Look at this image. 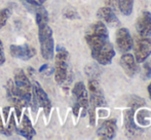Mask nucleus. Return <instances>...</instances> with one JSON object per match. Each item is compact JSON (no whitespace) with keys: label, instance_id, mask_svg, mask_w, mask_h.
<instances>
[{"label":"nucleus","instance_id":"obj_1","mask_svg":"<svg viewBox=\"0 0 151 140\" xmlns=\"http://www.w3.org/2000/svg\"><path fill=\"white\" fill-rule=\"evenodd\" d=\"M86 41L93 59L100 65H109L115 56L113 44L109 40V33L102 21L93 23L86 32Z\"/></svg>","mask_w":151,"mask_h":140},{"label":"nucleus","instance_id":"obj_2","mask_svg":"<svg viewBox=\"0 0 151 140\" xmlns=\"http://www.w3.org/2000/svg\"><path fill=\"white\" fill-rule=\"evenodd\" d=\"M35 19L38 27V40L41 56L47 61L52 60L55 56V40L52 29L48 24V14L42 5L37 6Z\"/></svg>","mask_w":151,"mask_h":140},{"label":"nucleus","instance_id":"obj_3","mask_svg":"<svg viewBox=\"0 0 151 140\" xmlns=\"http://www.w3.org/2000/svg\"><path fill=\"white\" fill-rule=\"evenodd\" d=\"M14 84L17 93L24 102L25 106L31 105L33 102V87L24 70L17 69L14 71Z\"/></svg>","mask_w":151,"mask_h":140},{"label":"nucleus","instance_id":"obj_4","mask_svg":"<svg viewBox=\"0 0 151 140\" xmlns=\"http://www.w3.org/2000/svg\"><path fill=\"white\" fill-rule=\"evenodd\" d=\"M68 52L64 48L58 46L55 56V79L57 84H63L68 78Z\"/></svg>","mask_w":151,"mask_h":140},{"label":"nucleus","instance_id":"obj_5","mask_svg":"<svg viewBox=\"0 0 151 140\" xmlns=\"http://www.w3.org/2000/svg\"><path fill=\"white\" fill-rule=\"evenodd\" d=\"M134 57L138 63H143L151 55V38L140 37L133 44Z\"/></svg>","mask_w":151,"mask_h":140},{"label":"nucleus","instance_id":"obj_6","mask_svg":"<svg viewBox=\"0 0 151 140\" xmlns=\"http://www.w3.org/2000/svg\"><path fill=\"white\" fill-rule=\"evenodd\" d=\"M88 100L91 107L96 108L99 106L105 105V97H104V92L100 86L99 82L96 78H91L88 80Z\"/></svg>","mask_w":151,"mask_h":140},{"label":"nucleus","instance_id":"obj_7","mask_svg":"<svg viewBox=\"0 0 151 140\" xmlns=\"http://www.w3.org/2000/svg\"><path fill=\"white\" fill-rule=\"evenodd\" d=\"M133 44L134 40L129 31L123 27L118 28L115 33V46L117 52L121 53V54H125L133 48Z\"/></svg>","mask_w":151,"mask_h":140},{"label":"nucleus","instance_id":"obj_8","mask_svg":"<svg viewBox=\"0 0 151 140\" xmlns=\"http://www.w3.org/2000/svg\"><path fill=\"white\" fill-rule=\"evenodd\" d=\"M74 98L76 100V104L79 105L80 109H82V115H86L88 112L90 100H88V92L86 87L82 82H78L75 84L72 90Z\"/></svg>","mask_w":151,"mask_h":140},{"label":"nucleus","instance_id":"obj_9","mask_svg":"<svg viewBox=\"0 0 151 140\" xmlns=\"http://www.w3.org/2000/svg\"><path fill=\"white\" fill-rule=\"evenodd\" d=\"M32 87H33V102H36L40 107L43 108L45 115L48 116L50 109H52L50 99L48 98L46 92L42 89V87L39 84V82H32Z\"/></svg>","mask_w":151,"mask_h":140},{"label":"nucleus","instance_id":"obj_10","mask_svg":"<svg viewBox=\"0 0 151 140\" xmlns=\"http://www.w3.org/2000/svg\"><path fill=\"white\" fill-rule=\"evenodd\" d=\"M136 30L140 37H150L151 36V12L143 10L137 21H136Z\"/></svg>","mask_w":151,"mask_h":140},{"label":"nucleus","instance_id":"obj_11","mask_svg":"<svg viewBox=\"0 0 151 140\" xmlns=\"http://www.w3.org/2000/svg\"><path fill=\"white\" fill-rule=\"evenodd\" d=\"M9 52L14 58L23 61L30 60L36 55V50L29 44H23V45L12 44L9 48Z\"/></svg>","mask_w":151,"mask_h":140},{"label":"nucleus","instance_id":"obj_12","mask_svg":"<svg viewBox=\"0 0 151 140\" xmlns=\"http://www.w3.org/2000/svg\"><path fill=\"white\" fill-rule=\"evenodd\" d=\"M97 17L104 24H107L111 27L120 26V22L118 20L117 16L115 14V12H114V9L108 5L99 8V10L97 12Z\"/></svg>","mask_w":151,"mask_h":140},{"label":"nucleus","instance_id":"obj_13","mask_svg":"<svg viewBox=\"0 0 151 140\" xmlns=\"http://www.w3.org/2000/svg\"><path fill=\"white\" fill-rule=\"evenodd\" d=\"M119 64L121 68L123 69V71H124V73L129 77H134L139 71L138 62L136 61L134 55L129 54V53H125L121 56Z\"/></svg>","mask_w":151,"mask_h":140},{"label":"nucleus","instance_id":"obj_14","mask_svg":"<svg viewBox=\"0 0 151 140\" xmlns=\"http://www.w3.org/2000/svg\"><path fill=\"white\" fill-rule=\"evenodd\" d=\"M116 130H117L116 121L114 118H111V120L104 121L100 125L99 129L97 131V135L101 139H112L115 136Z\"/></svg>","mask_w":151,"mask_h":140},{"label":"nucleus","instance_id":"obj_15","mask_svg":"<svg viewBox=\"0 0 151 140\" xmlns=\"http://www.w3.org/2000/svg\"><path fill=\"white\" fill-rule=\"evenodd\" d=\"M108 6L117 9L123 16H129L133 12L134 0H106Z\"/></svg>","mask_w":151,"mask_h":140},{"label":"nucleus","instance_id":"obj_16","mask_svg":"<svg viewBox=\"0 0 151 140\" xmlns=\"http://www.w3.org/2000/svg\"><path fill=\"white\" fill-rule=\"evenodd\" d=\"M16 132L26 139H32L36 135V131L34 130L33 126L31 124V121L29 120V118L26 114L23 118L20 126L16 127Z\"/></svg>","mask_w":151,"mask_h":140},{"label":"nucleus","instance_id":"obj_17","mask_svg":"<svg viewBox=\"0 0 151 140\" xmlns=\"http://www.w3.org/2000/svg\"><path fill=\"white\" fill-rule=\"evenodd\" d=\"M124 130L127 136L132 137L139 136L141 133V130L135 124L133 110H127L124 112Z\"/></svg>","mask_w":151,"mask_h":140},{"label":"nucleus","instance_id":"obj_18","mask_svg":"<svg viewBox=\"0 0 151 140\" xmlns=\"http://www.w3.org/2000/svg\"><path fill=\"white\" fill-rule=\"evenodd\" d=\"M6 95H7V99L12 102L16 106V109L19 108L21 110V108L23 106H25L24 102L22 101V99L20 98V96L18 95L17 93V90H16V87H14V80H8L7 84H6Z\"/></svg>","mask_w":151,"mask_h":140},{"label":"nucleus","instance_id":"obj_19","mask_svg":"<svg viewBox=\"0 0 151 140\" xmlns=\"http://www.w3.org/2000/svg\"><path fill=\"white\" fill-rule=\"evenodd\" d=\"M143 67H142V77L143 79H149L151 78V60L144 61Z\"/></svg>","mask_w":151,"mask_h":140},{"label":"nucleus","instance_id":"obj_20","mask_svg":"<svg viewBox=\"0 0 151 140\" xmlns=\"http://www.w3.org/2000/svg\"><path fill=\"white\" fill-rule=\"evenodd\" d=\"M100 68L96 65H90L88 67L86 68V75H88L91 78H96L100 74Z\"/></svg>","mask_w":151,"mask_h":140},{"label":"nucleus","instance_id":"obj_21","mask_svg":"<svg viewBox=\"0 0 151 140\" xmlns=\"http://www.w3.org/2000/svg\"><path fill=\"white\" fill-rule=\"evenodd\" d=\"M8 18H9V9H7V8L0 9V29L5 26Z\"/></svg>","mask_w":151,"mask_h":140},{"label":"nucleus","instance_id":"obj_22","mask_svg":"<svg viewBox=\"0 0 151 140\" xmlns=\"http://www.w3.org/2000/svg\"><path fill=\"white\" fill-rule=\"evenodd\" d=\"M64 16H65V18L69 19V20H74V19L79 18V16L77 14V12H74V10H67V12H64Z\"/></svg>","mask_w":151,"mask_h":140},{"label":"nucleus","instance_id":"obj_23","mask_svg":"<svg viewBox=\"0 0 151 140\" xmlns=\"http://www.w3.org/2000/svg\"><path fill=\"white\" fill-rule=\"evenodd\" d=\"M22 1H24L25 3H28V4H30V5H33V6H35V7H37V6H41L46 0H22Z\"/></svg>","mask_w":151,"mask_h":140},{"label":"nucleus","instance_id":"obj_24","mask_svg":"<svg viewBox=\"0 0 151 140\" xmlns=\"http://www.w3.org/2000/svg\"><path fill=\"white\" fill-rule=\"evenodd\" d=\"M5 62V54H4V46L3 42L0 39V65H3Z\"/></svg>","mask_w":151,"mask_h":140},{"label":"nucleus","instance_id":"obj_25","mask_svg":"<svg viewBox=\"0 0 151 140\" xmlns=\"http://www.w3.org/2000/svg\"><path fill=\"white\" fill-rule=\"evenodd\" d=\"M1 113H0V134H4V135H7L6 133V127H4L3 125V122L1 120Z\"/></svg>","mask_w":151,"mask_h":140},{"label":"nucleus","instance_id":"obj_26","mask_svg":"<svg viewBox=\"0 0 151 140\" xmlns=\"http://www.w3.org/2000/svg\"><path fill=\"white\" fill-rule=\"evenodd\" d=\"M148 94H149V97H150V99H151V82H150L149 86H148Z\"/></svg>","mask_w":151,"mask_h":140}]
</instances>
